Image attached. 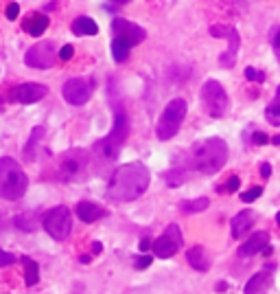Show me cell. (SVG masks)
I'll return each instance as SVG.
<instances>
[{"instance_id":"25","label":"cell","mask_w":280,"mask_h":294,"mask_svg":"<svg viewBox=\"0 0 280 294\" xmlns=\"http://www.w3.org/2000/svg\"><path fill=\"white\" fill-rule=\"evenodd\" d=\"M129 44L127 42H123V40H118V38H114L112 40V57H114V60H116V62H125L127 60V57H129Z\"/></svg>"},{"instance_id":"5","label":"cell","mask_w":280,"mask_h":294,"mask_svg":"<svg viewBox=\"0 0 280 294\" xmlns=\"http://www.w3.org/2000/svg\"><path fill=\"white\" fill-rule=\"evenodd\" d=\"M186 110H188V105L184 99H171L167 103V108L162 110L160 119H158V125H155L158 141H169V138H173L179 132L182 121L186 117Z\"/></svg>"},{"instance_id":"10","label":"cell","mask_w":280,"mask_h":294,"mask_svg":"<svg viewBox=\"0 0 280 294\" xmlns=\"http://www.w3.org/2000/svg\"><path fill=\"white\" fill-rule=\"evenodd\" d=\"M88 167V156L84 150H68L59 158V178L62 180H72L84 174V169Z\"/></svg>"},{"instance_id":"16","label":"cell","mask_w":280,"mask_h":294,"mask_svg":"<svg viewBox=\"0 0 280 294\" xmlns=\"http://www.w3.org/2000/svg\"><path fill=\"white\" fill-rule=\"evenodd\" d=\"M265 246H269V233L267 231H258L254 233L250 240H245V244L238 248V257L245 259V257H254L256 252H263Z\"/></svg>"},{"instance_id":"32","label":"cell","mask_w":280,"mask_h":294,"mask_svg":"<svg viewBox=\"0 0 280 294\" xmlns=\"http://www.w3.org/2000/svg\"><path fill=\"white\" fill-rule=\"evenodd\" d=\"M18 13H20V7H18V3H11V5H7V9H5V15L9 20H15L18 18Z\"/></svg>"},{"instance_id":"24","label":"cell","mask_w":280,"mask_h":294,"mask_svg":"<svg viewBox=\"0 0 280 294\" xmlns=\"http://www.w3.org/2000/svg\"><path fill=\"white\" fill-rule=\"evenodd\" d=\"M265 117L271 125H280V86L276 88V97H274V101H271L267 105V110H265Z\"/></svg>"},{"instance_id":"36","label":"cell","mask_w":280,"mask_h":294,"mask_svg":"<svg viewBox=\"0 0 280 294\" xmlns=\"http://www.w3.org/2000/svg\"><path fill=\"white\" fill-rule=\"evenodd\" d=\"M252 141L256 143V145H265V143L269 141V138H267V134H263V132H256V134H254V138H252Z\"/></svg>"},{"instance_id":"17","label":"cell","mask_w":280,"mask_h":294,"mask_svg":"<svg viewBox=\"0 0 280 294\" xmlns=\"http://www.w3.org/2000/svg\"><path fill=\"white\" fill-rule=\"evenodd\" d=\"M77 215H79L81 222L92 224V222H96V219H101V217L108 215V211H105L103 207H98V204H94V202L84 200V202L77 204Z\"/></svg>"},{"instance_id":"22","label":"cell","mask_w":280,"mask_h":294,"mask_svg":"<svg viewBox=\"0 0 280 294\" xmlns=\"http://www.w3.org/2000/svg\"><path fill=\"white\" fill-rule=\"evenodd\" d=\"M42 138H44V127H33L29 141L24 145V156H27V160H35V150Z\"/></svg>"},{"instance_id":"26","label":"cell","mask_w":280,"mask_h":294,"mask_svg":"<svg viewBox=\"0 0 280 294\" xmlns=\"http://www.w3.org/2000/svg\"><path fill=\"white\" fill-rule=\"evenodd\" d=\"M15 222V226L20 228V231H35L37 228V215L35 213H22V215H18L13 219Z\"/></svg>"},{"instance_id":"20","label":"cell","mask_w":280,"mask_h":294,"mask_svg":"<svg viewBox=\"0 0 280 294\" xmlns=\"http://www.w3.org/2000/svg\"><path fill=\"white\" fill-rule=\"evenodd\" d=\"M46 29H48V15H44V13H37V15H33V18H29L27 22H24V31L33 38H39Z\"/></svg>"},{"instance_id":"2","label":"cell","mask_w":280,"mask_h":294,"mask_svg":"<svg viewBox=\"0 0 280 294\" xmlns=\"http://www.w3.org/2000/svg\"><path fill=\"white\" fill-rule=\"evenodd\" d=\"M228 160V143L224 138H206L193 145L186 154V167L199 174H217Z\"/></svg>"},{"instance_id":"28","label":"cell","mask_w":280,"mask_h":294,"mask_svg":"<svg viewBox=\"0 0 280 294\" xmlns=\"http://www.w3.org/2000/svg\"><path fill=\"white\" fill-rule=\"evenodd\" d=\"M184 169H171L169 174H167V182L169 187H177V185H182L186 180V174H182Z\"/></svg>"},{"instance_id":"40","label":"cell","mask_w":280,"mask_h":294,"mask_svg":"<svg viewBox=\"0 0 280 294\" xmlns=\"http://www.w3.org/2000/svg\"><path fill=\"white\" fill-rule=\"evenodd\" d=\"M101 248H103V246H101L98 242H94V244H92V250H94V252H101Z\"/></svg>"},{"instance_id":"1","label":"cell","mask_w":280,"mask_h":294,"mask_svg":"<svg viewBox=\"0 0 280 294\" xmlns=\"http://www.w3.org/2000/svg\"><path fill=\"white\" fill-rule=\"evenodd\" d=\"M149 180V169L143 162H127L112 174L108 185V198L114 202H134L147 191Z\"/></svg>"},{"instance_id":"21","label":"cell","mask_w":280,"mask_h":294,"mask_svg":"<svg viewBox=\"0 0 280 294\" xmlns=\"http://www.w3.org/2000/svg\"><path fill=\"white\" fill-rule=\"evenodd\" d=\"M72 31H75V35H96L98 33V27L92 18H86V15H81L72 22Z\"/></svg>"},{"instance_id":"13","label":"cell","mask_w":280,"mask_h":294,"mask_svg":"<svg viewBox=\"0 0 280 294\" xmlns=\"http://www.w3.org/2000/svg\"><path fill=\"white\" fill-rule=\"evenodd\" d=\"M112 33H114V38L123 40V42H127L129 46H136V44H140L147 38L145 29H140L138 24L129 22L125 18H116V20L112 22Z\"/></svg>"},{"instance_id":"37","label":"cell","mask_w":280,"mask_h":294,"mask_svg":"<svg viewBox=\"0 0 280 294\" xmlns=\"http://www.w3.org/2000/svg\"><path fill=\"white\" fill-rule=\"evenodd\" d=\"M261 176L263 178H269L271 176V165H269V162H263V165H261Z\"/></svg>"},{"instance_id":"41","label":"cell","mask_w":280,"mask_h":294,"mask_svg":"<svg viewBox=\"0 0 280 294\" xmlns=\"http://www.w3.org/2000/svg\"><path fill=\"white\" fill-rule=\"evenodd\" d=\"M274 143H276V145H280V136H276V138H274Z\"/></svg>"},{"instance_id":"6","label":"cell","mask_w":280,"mask_h":294,"mask_svg":"<svg viewBox=\"0 0 280 294\" xmlns=\"http://www.w3.org/2000/svg\"><path fill=\"white\" fill-rule=\"evenodd\" d=\"M202 105L212 119H221L228 112V93L217 79H208L202 86Z\"/></svg>"},{"instance_id":"30","label":"cell","mask_w":280,"mask_h":294,"mask_svg":"<svg viewBox=\"0 0 280 294\" xmlns=\"http://www.w3.org/2000/svg\"><path fill=\"white\" fill-rule=\"evenodd\" d=\"M238 185H241V180H238L236 176H232V178H230V180H228L224 187H221L219 191H228V193H234V191H238Z\"/></svg>"},{"instance_id":"31","label":"cell","mask_w":280,"mask_h":294,"mask_svg":"<svg viewBox=\"0 0 280 294\" xmlns=\"http://www.w3.org/2000/svg\"><path fill=\"white\" fill-rule=\"evenodd\" d=\"M245 77H248L250 81H265V72H258V70H254V68H245Z\"/></svg>"},{"instance_id":"38","label":"cell","mask_w":280,"mask_h":294,"mask_svg":"<svg viewBox=\"0 0 280 294\" xmlns=\"http://www.w3.org/2000/svg\"><path fill=\"white\" fill-rule=\"evenodd\" d=\"M151 240H143V242H140V250H147V248H151Z\"/></svg>"},{"instance_id":"3","label":"cell","mask_w":280,"mask_h":294,"mask_svg":"<svg viewBox=\"0 0 280 294\" xmlns=\"http://www.w3.org/2000/svg\"><path fill=\"white\" fill-rule=\"evenodd\" d=\"M27 174L13 158H0V198L3 200H20L27 193Z\"/></svg>"},{"instance_id":"29","label":"cell","mask_w":280,"mask_h":294,"mask_svg":"<svg viewBox=\"0 0 280 294\" xmlns=\"http://www.w3.org/2000/svg\"><path fill=\"white\" fill-rule=\"evenodd\" d=\"M261 193H263V187H252V189L241 193V200L243 202H254L256 198H261Z\"/></svg>"},{"instance_id":"23","label":"cell","mask_w":280,"mask_h":294,"mask_svg":"<svg viewBox=\"0 0 280 294\" xmlns=\"http://www.w3.org/2000/svg\"><path fill=\"white\" fill-rule=\"evenodd\" d=\"M22 264H24V283L35 285L39 281V266L33 259H29V257H24Z\"/></svg>"},{"instance_id":"8","label":"cell","mask_w":280,"mask_h":294,"mask_svg":"<svg viewBox=\"0 0 280 294\" xmlns=\"http://www.w3.org/2000/svg\"><path fill=\"white\" fill-rule=\"evenodd\" d=\"M182 231H179L177 224H169L167 231H164L158 240L151 244L153 248V255L160 257V259H171L175 252L182 248Z\"/></svg>"},{"instance_id":"11","label":"cell","mask_w":280,"mask_h":294,"mask_svg":"<svg viewBox=\"0 0 280 294\" xmlns=\"http://www.w3.org/2000/svg\"><path fill=\"white\" fill-rule=\"evenodd\" d=\"M24 62H27V66L31 68H51L55 64V44L53 42H39L35 46H31L27 55H24Z\"/></svg>"},{"instance_id":"43","label":"cell","mask_w":280,"mask_h":294,"mask_svg":"<svg viewBox=\"0 0 280 294\" xmlns=\"http://www.w3.org/2000/svg\"><path fill=\"white\" fill-rule=\"evenodd\" d=\"M112 3H127V0H112Z\"/></svg>"},{"instance_id":"27","label":"cell","mask_w":280,"mask_h":294,"mask_svg":"<svg viewBox=\"0 0 280 294\" xmlns=\"http://www.w3.org/2000/svg\"><path fill=\"white\" fill-rule=\"evenodd\" d=\"M208 198H197V200H186L179 204V209L184 211V213H199V211H206L208 209Z\"/></svg>"},{"instance_id":"39","label":"cell","mask_w":280,"mask_h":294,"mask_svg":"<svg viewBox=\"0 0 280 294\" xmlns=\"http://www.w3.org/2000/svg\"><path fill=\"white\" fill-rule=\"evenodd\" d=\"M274 46H276V51H280V31L274 33Z\"/></svg>"},{"instance_id":"19","label":"cell","mask_w":280,"mask_h":294,"mask_svg":"<svg viewBox=\"0 0 280 294\" xmlns=\"http://www.w3.org/2000/svg\"><path fill=\"white\" fill-rule=\"evenodd\" d=\"M271 283H274V277H271L269 272H256L248 283H245V292H248V294L263 292V290L271 288Z\"/></svg>"},{"instance_id":"15","label":"cell","mask_w":280,"mask_h":294,"mask_svg":"<svg viewBox=\"0 0 280 294\" xmlns=\"http://www.w3.org/2000/svg\"><path fill=\"white\" fill-rule=\"evenodd\" d=\"M256 211H252V209H245L241 211V213H236L234 219L230 222V231H232V237L234 240H241L245 237V233L250 231V228L256 224Z\"/></svg>"},{"instance_id":"4","label":"cell","mask_w":280,"mask_h":294,"mask_svg":"<svg viewBox=\"0 0 280 294\" xmlns=\"http://www.w3.org/2000/svg\"><path fill=\"white\" fill-rule=\"evenodd\" d=\"M127 134H129L127 114H125V110H116V117H114L112 132L105 136V138H101V141L94 145L96 156L103 158V160H114V158L118 156V152L123 150V145H125Z\"/></svg>"},{"instance_id":"9","label":"cell","mask_w":280,"mask_h":294,"mask_svg":"<svg viewBox=\"0 0 280 294\" xmlns=\"http://www.w3.org/2000/svg\"><path fill=\"white\" fill-rule=\"evenodd\" d=\"M210 35L212 38H224V40H228V42H230V51L219 57V66L232 68L234 66V60H236V53H238V46H241V38H238L236 29L228 27V24H212V27H210Z\"/></svg>"},{"instance_id":"34","label":"cell","mask_w":280,"mask_h":294,"mask_svg":"<svg viewBox=\"0 0 280 294\" xmlns=\"http://www.w3.org/2000/svg\"><path fill=\"white\" fill-rule=\"evenodd\" d=\"M15 261V257L11 255V252H3L0 250V268H5V266H11Z\"/></svg>"},{"instance_id":"7","label":"cell","mask_w":280,"mask_h":294,"mask_svg":"<svg viewBox=\"0 0 280 294\" xmlns=\"http://www.w3.org/2000/svg\"><path fill=\"white\" fill-rule=\"evenodd\" d=\"M42 226L46 228V233L53 240L62 242L70 235L72 231V219H70V211L66 207H55L51 211H46L42 217Z\"/></svg>"},{"instance_id":"42","label":"cell","mask_w":280,"mask_h":294,"mask_svg":"<svg viewBox=\"0 0 280 294\" xmlns=\"http://www.w3.org/2000/svg\"><path fill=\"white\" fill-rule=\"evenodd\" d=\"M276 224H278V226H280V213H278V215H276Z\"/></svg>"},{"instance_id":"14","label":"cell","mask_w":280,"mask_h":294,"mask_svg":"<svg viewBox=\"0 0 280 294\" xmlns=\"http://www.w3.org/2000/svg\"><path fill=\"white\" fill-rule=\"evenodd\" d=\"M44 97H46V86L39 84H22L11 90V99L18 103H37Z\"/></svg>"},{"instance_id":"12","label":"cell","mask_w":280,"mask_h":294,"mask_svg":"<svg viewBox=\"0 0 280 294\" xmlns=\"http://www.w3.org/2000/svg\"><path fill=\"white\" fill-rule=\"evenodd\" d=\"M90 95H92V86L88 84V79L72 77L64 84V99L70 105H84L88 103Z\"/></svg>"},{"instance_id":"35","label":"cell","mask_w":280,"mask_h":294,"mask_svg":"<svg viewBox=\"0 0 280 294\" xmlns=\"http://www.w3.org/2000/svg\"><path fill=\"white\" fill-rule=\"evenodd\" d=\"M151 261H153V257H147V255H143V257H138L136 259V268H138V270H143V268H149L151 266Z\"/></svg>"},{"instance_id":"33","label":"cell","mask_w":280,"mask_h":294,"mask_svg":"<svg viewBox=\"0 0 280 294\" xmlns=\"http://www.w3.org/2000/svg\"><path fill=\"white\" fill-rule=\"evenodd\" d=\"M72 55H75V48H72L70 44H66V46H62V51H59V57L64 62H68V60H72Z\"/></svg>"},{"instance_id":"18","label":"cell","mask_w":280,"mask_h":294,"mask_svg":"<svg viewBox=\"0 0 280 294\" xmlns=\"http://www.w3.org/2000/svg\"><path fill=\"white\" fill-rule=\"evenodd\" d=\"M186 261L195 268V270H199V272H208L210 270V257H208V252H206L204 246L188 248L186 250Z\"/></svg>"}]
</instances>
